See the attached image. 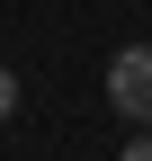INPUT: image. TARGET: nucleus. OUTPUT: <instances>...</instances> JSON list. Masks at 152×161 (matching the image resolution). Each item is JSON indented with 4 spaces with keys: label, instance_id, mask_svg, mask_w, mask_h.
<instances>
[{
    "label": "nucleus",
    "instance_id": "nucleus-2",
    "mask_svg": "<svg viewBox=\"0 0 152 161\" xmlns=\"http://www.w3.org/2000/svg\"><path fill=\"white\" fill-rule=\"evenodd\" d=\"M9 116H18V72L0 63V125H9Z\"/></svg>",
    "mask_w": 152,
    "mask_h": 161
},
{
    "label": "nucleus",
    "instance_id": "nucleus-3",
    "mask_svg": "<svg viewBox=\"0 0 152 161\" xmlns=\"http://www.w3.org/2000/svg\"><path fill=\"white\" fill-rule=\"evenodd\" d=\"M117 161H152V125H134V143H125Z\"/></svg>",
    "mask_w": 152,
    "mask_h": 161
},
{
    "label": "nucleus",
    "instance_id": "nucleus-1",
    "mask_svg": "<svg viewBox=\"0 0 152 161\" xmlns=\"http://www.w3.org/2000/svg\"><path fill=\"white\" fill-rule=\"evenodd\" d=\"M107 108H117L125 125H152V45H125L117 63H107Z\"/></svg>",
    "mask_w": 152,
    "mask_h": 161
}]
</instances>
